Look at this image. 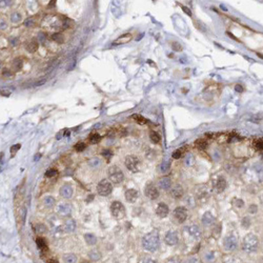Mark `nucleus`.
Instances as JSON below:
<instances>
[{
    "mask_svg": "<svg viewBox=\"0 0 263 263\" xmlns=\"http://www.w3.org/2000/svg\"><path fill=\"white\" fill-rule=\"evenodd\" d=\"M142 246L149 252H156L159 247V235L157 232H151L143 236Z\"/></svg>",
    "mask_w": 263,
    "mask_h": 263,
    "instance_id": "nucleus-1",
    "label": "nucleus"
},
{
    "mask_svg": "<svg viewBox=\"0 0 263 263\" xmlns=\"http://www.w3.org/2000/svg\"><path fill=\"white\" fill-rule=\"evenodd\" d=\"M243 249L247 253H254L259 247L258 237L254 234H247L243 239Z\"/></svg>",
    "mask_w": 263,
    "mask_h": 263,
    "instance_id": "nucleus-2",
    "label": "nucleus"
},
{
    "mask_svg": "<svg viewBox=\"0 0 263 263\" xmlns=\"http://www.w3.org/2000/svg\"><path fill=\"white\" fill-rule=\"evenodd\" d=\"M107 176H108V179L115 184L121 183V182L124 180V174H123V172L121 171L118 166H116V165L111 166L110 168H108Z\"/></svg>",
    "mask_w": 263,
    "mask_h": 263,
    "instance_id": "nucleus-3",
    "label": "nucleus"
},
{
    "mask_svg": "<svg viewBox=\"0 0 263 263\" xmlns=\"http://www.w3.org/2000/svg\"><path fill=\"white\" fill-rule=\"evenodd\" d=\"M111 213L116 219H122L125 216V208L119 201H114L111 205Z\"/></svg>",
    "mask_w": 263,
    "mask_h": 263,
    "instance_id": "nucleus-4",
    "label": "nucleus"
},
{
    "mask_svg": "<svg viewBox=\"0 0 263 263\" xmlns=\"http://www.w3.org/2000/svg\"><path fill=\"white\" fill-rule=\"evenodd\" d=\"M112 191H113L112 183L106 179L101 180L98 183V185H97V192H98L100 196H103V197L108 196V195L112 193Z\"/></svg>",
    "mask_w": 263,
    "mask_h": 263,
    "instance_id": "nucleus-5",
    "label": "nucleus"
},
{
    "mask_svg": "<svg viewBox=\"0 0 263 263\" xmlns=\"http://www.w3.org/2000/svg\"><path fill=\"white\" fill-rule=\"evenodd\" d=\"M125 166L129 171L133 172V173H136V172L139 171V165H140V160L139 158H137L136 156H133V155H130V156H127L125 158Z\"/></svg>",
    "mask_w": 263,
    "mask_h": 263,
    "instance_id": "nucleus-6",
    "label": "nucleus"
},
{
    "mask_svg": "<svg viewBox=\"0 0 263 263\" xmlns=\"http://www.w3.org/2000/svg\"><path fill=\"white\" fill-rule=\"evenodd\" d=\"M173 216H174V219H175L178 223H183L184 221L186 220V218H188V210H186V208L183 207V206L176 207L175 210L173 212Z\"/></svg>",
    "mask_w": 263,
    "mask_h": 263,
    "instance_id": "nucleus-7",
    "label": "nucleus"
},
{
    "mask_svg": "<svg viewBox=\"0 0 263 263\" xmlns=\"http://www.w3.org/2000/svg\"><path fill=\"white\" fill-rule=\"evenodd\" d=\"M144 194L149 199L151 200H156L159 198V191L158 188L154 185L153 183H147L146 186H145V190H144Z\"/></svg>",
    "mask_w": 263,
    "mask_h": 263,
    "instance_id": "nucleus-8",
    "label": "nucleus"
},
{
    "mask_svg": "<svg viewBox=\"0 0 263 263\" xmlns=\"http://www.w3.org/2000/svg\"><path fill=\"white\" fill-rule=\"evenodd\" d=\"M223 245H224V249L226 251H234L238 246V240L234 235H229V236H226L224 238Z\"/></svg>",
    "mask_w": 263,
    "mask_h": 263,
    "instance_id": "nucleus-9",
    "label": "nucleus"
},
{
    "mask_svg": "<svg viewBox=\"0 0 263 263\" xmlns=\"http://www.w3.org/2000/svg\"><path fill=\"white\" fill-rule=\"evenodd\" d=\"M164 241L167 245L172 246V245H176L178 243V235L176 232L174 230H169V232L166 233L164 237Z\"/></svg>",
    "mask_w": 263,
    "mask_h": 263,
    "instance_id": "nucleus-10",
    "label": "nucleus"
},
{
    "mask_svg": "<svg viewBox=\"0 0 263 263\" xmlns=\"http://www.w3.org/2000/svg\"><path fill=\"white\" fill-rule=\"evenodd\" d=\"M168 213H169V210H168V206L166 205L163 202L158 204L157 208H156V215L160 218H165V217L168 216Z\"/></svg>",
    "mask_w": 263,
    "mask_h": 263,
    "instance_id": "nucleus-11",
    "label": "nucleus"
},
{
    "mask_svg": "<svg viewBox=\"0 0 263 263\" xmlns=\"http://www.w3.org/2000/svg\"><path fill=\"white\" fill-rule=\"evenodd\" d=\"M72 213V206L69 203H62L58 206V214L62 217L69 216Z\"/></svg>",
    "mask_w": 263,
    "mask_h": 263,
    "instance_id": "nucleus-12",
    "label": "nucleus"
},
{
    "mask_svg": "<svg viewBox=\"0 0 263 263\" xmlns=\"http://www.w3.org/2000/svg\"><path fill=\"white\" fill-rule=\"evenodd\" d=\"M188 232V234L193 237V238H200L201 237V229L200 227L198 226L197 224H192V225H188V227L185 229Z\"/></svg>",
    "mask_w": 263,
    "mask_h": 263,
    "instance_id": "nucleus-13",
    "label": "nucleus"
},
{
    "mask_svg": "<svg viewBox=\"0 0 263 263\" xmlns=\"http://www.w3.org/2000/svg\"><path fill=\"white\" fill-rule=\"evenodd\" d=\"M184 194V191H183V188H182L180 184H176L174 188H172L171 190V195L173 198L175 199H180Z\"/></svg>",
    "mask_w": 263,
    "mask_h": 263,
    "instance_id": "nucleus-14",
    "label": "nucleus"
},
{
    "mask_svg": "<svg viewBox=\"0 0 263 263\" xmlns=\"http://www.w3.org/2000/svg\"><path fill=\"white\" fill-rule=\"evenodd\" d=\"M60 195L63 198H66V199H69L72 197V195H73V188H72L71 184L69 183L64 184L61 188V190H60Z\"/></svg>",
    "mask_w": 263,
    "mask_h": 263,
    "instance_id": "nucleus-15",
    "label": "nucleus"
},
{
    "mask_svg": "<svg viewBox=\"0 0 263 263\" xmlns=\"http://www.w3.org/2000/svg\"><path fill=\"white\" fill-rule=\"evenodd\" d=\"M125 199H127V202H131V203H134L137 199H138V192L134 188H130L125 192L124 194Z\"/></svg>",
    "mask_w": 263,
    "mask_h": 263,
    "instance_id": "nucleus-16",
    "label": "nucleus"
},
{
    "mask_svg": "<svg viewBox=\"0 0 263 263\" xmlns=\"http://www.w3.org/2000/svg\"><path fill=\"white\" fill-rule=\"evenodd\" d=\"M216 221V218L213 216L212 213L210 212H206L205 214L202 216V223L206 226H210V225H213Z\"/></svg>",
    "mask_w": 263,
    "mask_h": 263,
    "instance_id": "nucleus-17",
    "label": "nucleus"
},
{
    "mask_svg": "<svg viewBox=\"0 0 263 263\" xmlns=\"http://www.w3.org/2000/svg\"><path fill=\"white\" fill-rule=\"evenodd\" d=\"M158 185H159V188H161V190H163V191L169 190V188H172V180H171V178H168V177L161 178V179L159 180V182H158Z\"/></svg>",
    "mask_w": 263,
    "mask_h": 263,
    "instance_id": "nucleus-18",
    "label": "nucleus"
},
{
    "mask_svg": "<svg viewBox=\"0 0 263 263\" xmlns=\"http://www.w3.org/2000/svg\"><path fill=\"white\" fill-rule=\"evenodd\" d=\"M226 188V180L223 177H219L218 179L216 180V183H215V188L218 193H222L223 191Z\"/></svg>",
    "mask_w": 263,
    "mask_h": 263,
    "instance_id": "nucleus-19",
    "label": "nucleus"
},
{
    "mask_svg": "<svg viewBox=\"0 0 263 263\" xmlns=\"http://www.w3.org/2000/svg\"><path fill=\"white\" fill-rule=\"evenodd\" d=\"M25 50H27L29 53H35V52L38 50V42H37L35 39H32L31 41H29V42L27 43Z\"/></svg>",
    "mask_w": 263,
    "mask_h": 263,
    "instance_id": "nucleus-20",
    "label": "nucleus"
},
{
    "mask_svg": "<svg viewBox=\"0 0 263 263\" xmlns=\"http://www.w3.org/2000/svg\"><path fill=\"white\" fill-rule=\"evenodd\" d=\"M131 39H132V35L131 34H125V35L120 36L118 39H116V40L113 42V44H124V43L129 42Z\"/></svg>",
    "mask_w": 263,
    "mask_h": 263,
    "instance_id": "nucleus-21",
    "label": "nucleus"
},
{
    "mask_svg": "<svg viewBox=\"0 0 263 263\" xmlns=\"http://www.w3.org/2000/svg\"><path fill=\"white\" fill-rule=\"evenodd\" d=\"M63 229L67 233H73L74 230L76 229V222H75V220H73V219H71V220H67L66 222L64 223Z\"/></svg>",
    "mask_w": 263,
    "mask_h": 263,
    "instance_id": "nucleus-22",
    "label": "nucleus"
},
{
    "mask_svg": "<svg viewBox=\"0 0 263 263\" xmlns=\"http://www.w3.org/2000/svg\"><path fill=\"white\" fill-rule=\"evenodd\" d=\"M84 240L88 245H95L97 243V238L93 234H85L84 235Z\"/></svg>",
    "mask_w": 263,
    "mask_h": 263,
    "instance_id": "nucleus-23",
    "label": "nucleus"
},
{
    "mask_svg": "<svg viewBox=\"0 0 263 263\" xmlns=\"http://www.w3.org/2000/svg\"><path fill=\"white\" fill-rule=\"evenodd\" d=\"M195 145H196V147H198L199 149L203 151V149H205L206 147H207V141L204 138H199L195 141Z\"/></svg>",
    "mask_w": 263,
    "mask_h": 263,
    "instance_id": "nucleus-24",
    "label": "nucleus"
},
{
    "mask_svg": "<svg viewBox=\"0 0 263 263\" xmlns=\"http://www.w3.org/2000/svg\"><path fill=\"white\" fill-rule=\"evenodd\" d=\"M36 244H37V246H38V249H41V251H43V252L47 251V244L43 238H37Z\"/></svg>",
    "mask_w": 263,
    "mask_h": 263,
    "instance_id": "nucleus-25",
    "label": "nucleus"
},
{
    "mask_svg": "<svg viewBox=\"0 0 263 263\" xmlns=\"http://www.w3.org/2000/svg\"><path fill=\"white\" fill-rule=\"evenodd\" d=\"M63 262L64 263H76L77 262V257L74 254H66L63 256Z\"/></svg>",
    "mask_w": 263,
    "mask_h": 263,
    "instance_id": "nucleus-26",
    "label": "nucleus"
},
{
    "mask_svg": "<svg viewBox=\"0 0 263 263\" xmlns=\"http://www.w3.org/2000/svg\"><path fill=\"white\" fill-rule=\"evenodd\" d=\"M23 66V61L21 58H16V59L13 61V69H14V71L18 72L20 71L21 69H22Z\"/></svg>",
    "mask_w": 263,
    "mask_h": 263,
    "instance_id": "nucleus-27",
    "label": "nucleus"
},
{
    "mask_svg": "<svg viewBox=\"0 0 263 263\" xmlns=\"http://www.w3.org/2000/svg\"><path fill=\"white\" fill-rule=\"evenodd\" d=\"M149 139H151V141L153 143H159L160 140H161V137H160V135L157 132L151 131L149 132Z\"/></svg>",
    "mask_w": 263,
    "mask_h": 263,
    "instance_id": "nucleus-28",
    "label": "nucleus"
},
{
    "mask_svg": "<svg viewBox=\"0 0 263 263\" xmlns=\"http://www.w3.org/2000/svg\"><path fill=\"white\" fill-rule=\"evenodd\" d=\"M88 257H90V259L93 260V261H97V260H99L100 258H101V254H100V252L97 251V249H93V251H91L90 253H88Z\"/></svg>",
    "mask_w": 263,
    "mask_h": 263,
    "instance_id": "nucleus-29",
    "label": "nucleus"
},
{
    "mask_svg": "<svg viewBox=\"0 0 263 263\" xmlns=\"http://www.w3.org/2000/svg\"><path fill=\"white\" fill-rule=\"evenodd\" d=\"M131 117H132V119H134V120L136 121L137 123H139V124H145V123L147 122L146 119L139 114H134V115H132Z\"/></svg>",
    "mask_w": 263,
    "mask_h": 263,
    "instance_id": "nucleus-30",
    "label": "nucleus"
},
{
    "mask_svg": "<svg viewBox=\"0 0 263 263\" xmlns=\"http://www.w3.org/2000/svg\"><path fill=\"white\" fill-rule=\"evenodd\" d=\"M171 168V161L169 160H165L164 162H162L161 165H160V171L162 173H167Z\"/></svg>",
    "mask_w": 263,
    "mask_h": 263,
    "instance_id": "nucleus-31",
    "label": "nucleus"
},
{
    "mask_svg": "<svg viewBox=\"0 0 263 263\" xmlns=\"http://www.w3.org/2000/svg\"><path fill=\"white\" fill-rule=\"evenodd\" d=\"M35 232L38 234H44V233H47V226L44 224H41V223L36 224L35 225Z\"/></svg>",
    "mask_w": 263,
    "mask_h": 263,
    "instance_id": "nucleus-32",
    "label": "nucleus"
},
{
    "mask_svg": "<svg viewBox=\"0 0 263 263\" xmlns=\"http://www.w3.org/2000/svg\"><path fill=\"white\" fill-rule=\"evenodd\" d=\"M52 40L55 41L57 43H62L63 42V36H62L60 33H56L52 35Z\"/></svg>",
    "mask_w": 263,
    "mask_h": 263,
    "instance_id": "nucleus-33",
    "label": "nucleus"
},
{
    "mask_svg": "<svg viewBox=\"0 0 263 263\" xmlns=\"http://www.w3.org/2000/svg\"><path fill=\"white\" fill-rule=\"evenodd\" d=\"M44 204L47 206H49V207H51V206H53L55 204V199L52 196H47L44 198Z\"/></svg>",
    "mask_w": 263,
    "mask_h": 263,
    "instance_id": "nucleus-34",
    "label": "nucleus"
},
{
    "mask_svg": "<svg viewBox=\"0 0 263 263\" xmlns=\"http://www.w3.org/2000/svg\"><path fill=\"white\" fill-rule=\"evenodd\" d=\"M100 140H101V137H100V135H98V134H93L92 136L90 137V141H91V143H93V144L98 143Z\"/></svg>",
    "mask_w": 263,
    "mask_h": 263,
    "instance_id": "nucleus-35",
    "label": "nucleus"
},
{
    "mask_svg": "<svg viewBox=\"0 0 263 263\" xmlns=\"http://www.w3.org/2000/svg\"><path fill=\"white\" fill-rule=\"evenodd\" d=\"M57 175V171L55 168H49L47 172H45V177L47 178H53Z\"/></svg>",
    "mask_w": 263,
    "mask_h": 263,
    "instance_id": "nucleus-36",
    "label": "nucleus"
},
{
    "mask_svg": "<svg viewBox=\"0 0 263 263\" xmlns=\"http://www.w3.org/2000/svg\"><path fill=\"white\" fill-rule=\"evenodd\" d=\"M241 224H242V226L244 227V229H249V225H251V219H249V217H244V218L242 219V221H241Z\"/></svg>",
    "mask_w": 263,
    "mask_h": 263,
    "instance_id": "nucleus-37",
    "label": "nucleus"
},
{
    "mask_svg": "<svg viewBox=\"0 0 263 263\" xmlns=\"http://www.w3.org/2000/svg\"><path fill=\"white\" fill-rule=\"evenodd\" d=\"M86 147V144L84 142H78L77 144L75 145V149L77 152H83Z\"/></svg>",
    "mask_w": 263,
    "mask_h": 263,
    "instance_id": "nucleus-38",
    "label": "nucleus"
},
{
    "mask_svg": "<svg viewBox=\"0 0 263 263\" xmlns=\"http://www.w3.org/2000/svg\"><path fill=\"white\" fill-rule=\"evenodd\" d=\"M195 161V158L194 156L192 155V154H188L185 157V164L186 165H192L193 163H194Z\"/></svg>",
    "mask_w": 263,
    "mask_h": 263,
    "instance_id": "nucleus-39",
    "label": "nucleus"
},
{
    "mask_svg": "<svg viewBox=\"0 0 263 263\" xmlns=\"http://www.w3.org/2000/svg\"><path fill=\"white\" fill-rule=\"evenodd\" d=\"M254 145L257 149H263V138H259L254 142Z\"/></svg>",
    "mask_w": 263,
    "mask_h": 263,
    "instance_id": "nucleus-40",
    "label": "nucleus"
},
{
    "mask_svg": "<svg viewBox=\"0 0 263 263\" xmlns=\"http://www.w3.org/2000/svg\"><path fill=\"white\" fill-rule=\"evenodd\" d=\"M11 20H12L14 23L19 22V21L21 20V16H20V14H19V13H14V14H13L12 16H11Z\"/></svg>",
    "mask_w": 263,
    "mask_h": 263,
    "instance_id": "nucleus-41",
    "label": "nucleus"
},
{
    "mask_svg": "<svg viewBox=\"0 0 263 263\" xmlns=\"http://www.w3.org/2000/svg\"><path fill=\"white\" fill-rule=\"evenodd\" d=\"M233 204H234L236 207L238 208H241L244 206V202L242 201L241 199H234V201H233Z\"/></svg>",
    "mask_w": 263,
    "mask_h": 263,
    "instance_id": "nucleus-42",
    "label": "nucleus"
},
{
    "mask_svg": "<svg viewBox=\"0 0 263 263\" xmlns=\"http://www.w3.org/2000/svg\"><path fill=\"white\" fill-rule=\"evenodd\" d=\"M172 49L174 50L175 52H179L182 50V47L181 44H180L179 42H177V41H174L173 43H172Z\"/></svg>",
    "mask_w": 263,
    "mask_h": 263,
    "instance_id": "nucleus-43",
    "label": "nucleus"
},
{
    "mask_svg": "<svg viewBox=\"0 0 263 263\" xmlns=\"http://www.w3.org/2000/svg\"><path fill=\"white\" fill-rule=\"evenodd\" d=\"M47 77H42V78H40V79H39L38 81L35 82V83L33 84V86H35V88H37V86L42 85V84H44L45 82H47Z\"/></svg>",
    "mask_w": 263,
    "mask_h": 263,
    "instance_id": "nucleus-44",
    "label": "nucleus"
},
{
    "mask_svg": "<svg viewBox=\"0 0 263 263\" xmlns=\"http://www.w3.org/2000/svg\"><path fill=\"white\" fill-rule=\"evenodd\" d=\"M172 157L174 158V159H179V158L182 157V149H177V151H175L173 153V155H172Z\"/></svg>",
    "mask_w": 263,
    "mask_h": 263,
    "instance_id": "nucleus-45",
    "label": "nucleus"
},
{
    "mask_svg": "<svg viewBox=\"0 0 263 263\" xmlns=\"http://www.w3.org/2000/svg\"><path fill=\"white\" fill-rule=\"evenodd\" d=\"M35 24V21L33 18H27V20L24 21V25L27 27H33Z\"/></svg>",
    "mask_w": 263,
    "mask_h": 263,
    "instance_id": "nucleus-46",
    "label": "nucleus"
},
{
    "mask_svg": "<svg viewBox=\"0 0 263 263\" xmlns=\"http://www.w3.org/2000/svg\"><path fill=\"white\" fill-rule=\"evenodd\" d=\"M2 76H3L4 78H11L13 76V73L10 71V69H4L3 71H2Z\"/></svg>",
    "mask_w": 263,
    "mask_h": 263,
    "instance_id": "nucleus-47",
    "label": "nucleus"
},
{
    "mask_svg": "<svg viewBox=\"0 0 263 263\" xmlns=\"http://www.w3.org/2000/svg\"><path fill=\"white\" fill-rule=\"evenodd\" d=\"M20 147H21V145H20V144H14V145H13V146L10 149L11 153H12V154H16L17 152H18L19 149H20Z\"/></svg>",
    "mask_w": 263,
    "mask_h": 263,
    "instance_id": "nucleus-48",
    "label": "nucleus"
},
{
    "mask_svg": "<svg viewBox=\"0 0 263 263\" xmlns=\"http://www.w3.org/2000/svg\"><path fill=\"white\" fill-rule=\"evenodd\" d=\"M38 39L41 43H44L45 40H47V35H45L44 33H42V32H40V33L38 34Z\"/></svg>",
    "mask_w": 263,
    "mask_h": 263,
    "instance_id": "nucleus-49",
    "label": "nucleus"
},
{
    "mask_svg": "<svg viewBox=\"0 0 263 263\" xmlns=\"http://www.w3.org/2000/svg\"><path fill=\"white\" fill-rule=\"evenodd\" d=\"M257 210H258L257 205H255V204H251V205H249V212L251 213V214H256V213H257Z\"/></svg>",
    "mask_w": 263,
    "mask_h": 263,
    "instance_id": "nucleus-50",
    "label": "nucleus"
},
{
    "mask_svg": "<svg viewBox=\"0 0 263 263\" xmlns=\"http://www.w3.org/2000/svg\"><path fill=\"white\" fill-rule=\"evenodd\" d=\"M102 155L105 156L107 159H110V157L112 156V152H111L110 149H104V151L102 152Z\"/></svg>",
    "mask_w": 263,
    "mask_h": 263,
    "instance_id": "nucleus-51",
    "label": "nucleus"
},
{
    "mask_svg": "<svg viewBox=\"0 0 263 263\" xmlns=\"http://www.w3.org/2000/svg\"><path fill=\"white\" fill-rule=\"evenodd\" d=\"M186 263H201V262H200V260L198 259V258L193 257V258H190V259L186 261Z\"/></svg>",
    "mask_w": 263,
    "mask_h": 263,
    "instance_id": "nucleus-52",
    "label": "nucleus"
},
{
    "mask_svg": "<svg viewBox=\"0 0 263 263\" xmlns=\"http://www.w3.org/2000/svg\"><path fill=\"white\" fill-rule=\"evenodd\" d=\"M140 263H156V261H154V260L151 259V258H143V259L140 261Z\"/></svg>",
    "mask_w": 263,
    "mask_h": 263,
    "instance_id": "nucleus-53",
    "label": "nucleus"
},
{
    "mask_svg": "<svg viewBox=\"0 0 263 263\" xmlns=\"http://www.w3.org/2000/svg\"><path fill=\"white\" fill-rule=\"evenodd\" d=\"M235 90H236V92H238V93H242L243 92V88H242V85H240V84H236V86H235Z\"/></svg>",
    "mask_w": 263,
    "mask_h": 263,
    "instance_id": "nucleus-54",
    "label": "nucleus"
},
{
    "mask_svg": "<svg viewBox=\"0 0 263 263\" xmlns=\"http://www.w3.org/2000/svg\"><path fill=\"white\" fill-rule=\"evenodd\" d=\"M99 159H97V158H95V159H92L90 161V164L91 165H95V166H96V165H98L99 164Z\"/></svg>",
    "mask_w": 263,
    "mask_h": 263,
    "instance_id": "nucleus-55",
    "label": "nucleus"
},
{
    "mask_svg": "<svg viewBox=\"0 0 263 263\" xmlns=\"http://www.w3.org/2000/svg\"><path fill=\"white\" fill-rule=\"evenodd\" d=\"M257 174H258V175H259L260 179H263V165H262L261 167H260V168H258Z\"/></svg>",
    "mask_w": 263,
    "mask_h": 263,
    "instance_id": "nucleus-56",
    "label": "nucleus"
},
{
    "mask_svg": "<svg viewBox=\"0 0 263 263\" xmlns=\"http://www.w3.org/2000/svg\"><path fill=\"white\" fill-rule=\"evenodd\" d=\"M182 10H183L184 13H186V14H188V16H192V13H191V11L188 10V8H185V6H182Z\"/></svg>",
    "mask_w": 263,
    "mask_h": 263,
    "instance_id": "nucleus-57",
    "label": "nucleus"
},
{
    "mask_svg": "<svg viewBox=\"0 0 263 263\" xmlns=\"http://www.w3.org/2000/svg\"><path fill=\"white\" fill-rule=\"evenodd\" d=\"M1 95H2V96H10L11 93L8 92V91H6V90H2L1 91Z\"/></svg>",
    "mask_w": 263,
    "mask_h": 263,
    "instance_id": "nucleus-58",
    "label": "nucleus"
},
{
    "mask_svg": "<svg viewBox=\"0 0 263 263\" xmlns=\"http://www.w3.org/2000/svg\"><path fill=\"white\" fill-rule=\"evenodd\" d=\"M167 263H179V260H178L177 258H172V259L168 260Z\"/></svg>",
    "mask_w": 263,
    "mask_h": 263,
    "instance_id": "nucleus-59",
    "label": "nucleus"
},
{
    "mask_svg": "<svg viewBox=\"0 0 263 263\" xmlns=\"http://www.w3.org/2000/svg\"><path fill=\"white\" fill-rule=\"evenodd\" d=\"M6 27V23H5V21L4 20H1V29L2 30H4Z\"/></svg>",
    "mask_w": 263,
    "mask_h": 263,
    "instance_id": "nucleus-60",
    "label": "nucleus"
},
{
    "mask_svg": "<svg viewBox=\"0 0 263 263\" xmlns=\"http://www.w3.org/2000/svg\"><path fill=\"white\" fill-rule=\"evenodd\" d=\"M12 43H13V45H14V47H15V45H17V43H18V39H16V38L13 39V40H12Z\"/></svg>",
    "mask_w": 263,
    "mask_h": 263,
    "instance_id": "nucleus-61",
    "label": "nucleus"
},
{
    "mask_svg": "<svg viewBox=\"0 0 263 263\" xmlns=\"http://www.w3.org/2000/svg\"><path fill=\"white\" fill-rule=\"evenodd\" d=\"M47 263H59V262L55 259H50V260H47Z\"/></svg>",
    "mask_w": 263,
    "mask_h": 263,
    "instance_id": "nucleus-62",
    "label": "nucleus"
},
{
    "mask_svg": "<svg viewBox=\"0 0 263 263\" xmlns=\"http://www.w3.org/2000/svg\"><path fill=\"white\" fill-rule=\"evenodd\" d=\"M82 263H88V262H85V261H83V262H82Z\"/></svg>",
    "mask_w": 263,
    "mask_h": 263,
    "instance_id": "nucleus-63",
    "label": "nucleus"
}]
</instances>
